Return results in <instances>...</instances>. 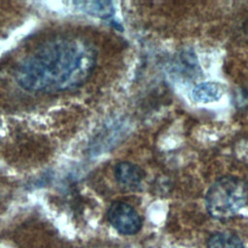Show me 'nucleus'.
I'll use <instances>...</instances> for the list:
<instances>
[{
    "mask_svg": "<svg viewBox=\"0 0 248 248\" xmlns=\"http://www.w3.org/2000/svg\"><path fill=\"white\" fill-rule=\"evenodd\" d=\"M97 61L94 46L81 37L60 36L41 45L16 70V79L32 92L54 93L82 85Z\"/></svg>",
    "mask_w": 248,
    "mask_h": 248,
    "instance_id": "nucleus-1",
    "label": "nucleus"
},
{
    "mask_svg": "<svg viewBox=\"0 0 248 248\" xmlns=\"http://www.w3.org/2000/svg\"><path fill=\"white\" fill-rule=\"evenodd\" d=\"M248 202V184L236 176L217 179L205 195V206L209 215L218 220L232 218Z\"/></svg>",
    "mask_w": 248,
    "mask_h": 248,
    "instance_id": "nucleus-2",
    "label": "nucleus"
},
{
    "mask_svg": "<svg viewBox=\"0 0 248 248\" xmlns=\"http://www.w3.org/2000/svg\"><path fill=\"white\" fill-rule=\"evenodd\" d=\"M109 224L121 234L137 233L142 226V221L136 209L123 201L113 202L108 209Z\"/></svg>",
    "mask_w": 248,
    "mask_h": 248,
    "instance_id": "nucleus-3",
    "label": "nucleus"
},
{
    "mask_svg": "<svg viewBox=\"0 0 248 248\" xmlns=\"http://www.w3.org/2000/svg\"><path fill=\"white\" fill-rule=\"evenodd\" d=\"M114 177L119 185L129 189H136L140 185L144 172L136 164L120 162L114 168Z\"/></svg>",
    "mask_w": 248,
    "mask_h": 248,
    "instance_id": "nucleus-4",
    "label": "nucleus"
},
{
    "mask_svg": "<svg viewBox=\"0 0 248 248\" xmlns=\"http://www.w3.org/2000/svg\"><path fill=\"white\" fill-rule=\"evenodd\" d=\"M223 87L212 81H205L197 84L192 90V98L195 102L208 104L218 101L223 95Z\"/></svg>",
    "mask_w": 248,
    "mask_h": 248,
    "instance_id": "nucleus-5",
    "label": "nucleus"
},
{
    "mask_svg": "<svg viewBox=\"0 0 248 248\" xmlns=\"http://www.w3.org/2000/svg\"><path fill=\"white\" fill-rule=\"evenodd\" d=\"M206 245L207 248H244L241 239L237 235L226 232L211 234Z\"/></svg>",
    "mask_w": 248,
    "mask_h": 248,
    "instance_id": "nucleus-6",
    "label": "nucleus"
},
{
    "mask_svg": "<svg viewBox=\"0 0 248 248\" xmlns=\"http://www.w3.org/2000/svg\"><path fill=\"white\" fill-rule=\"evenodd\" d=\"M83 12L95 16L107 17L113 13V7L110 2L103 1H81L75 3Z\"/></svg>",
    "mask_w": 248,
    "mask_h": 248,
    "instance_id": "nucleus-7",
    "label": "nucleus"
}]
</instances>
